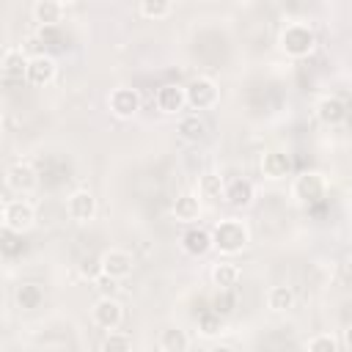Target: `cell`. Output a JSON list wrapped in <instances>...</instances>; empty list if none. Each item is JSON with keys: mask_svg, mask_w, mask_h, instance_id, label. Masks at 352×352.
<instances>
[{"mask_svg": "<svg viewBox=\"0 0 352 352\" xmlns=\"http://www.w3.org/2000/svg\"><path fill=\"white\" fill-rule=\"evenodd\" d=\"M280 47H283V52L292 55V58H305V55L314 52L316 36H314V30H311L308 25L294 22V25H286V30L280 33Z\"/></svg>", "mask_w": 352, "mask_h": 352, "instance_id": "1", "label": "cell"}, {"mask_svg": "<svg viewBox=\"0 0 352 352\" xmlns=\"http://www.w3.org/2000/svg\"><path fill=\"white\" fill-rule=\"evenodd\" d=\"M212 242L223 253H239L248 245V228L239 220H223L212 231Z\"/></svg>", "mask_w": 352, "mask_h": 352, "instance_id": "2", "label": "cell"}, {"mask_svg": "<svg viewBox=\"0 0 352 352\" xmlns=\"http://www.w3.org/2000/svg\"><path fill=\"white\" fill-rule=\"evenodd\" d=\"M324 190H327L324 176L316 173V170H305V173H300V176L294 179V198H297L300 204H305V206L319 204V201L324 198Z\"/></svg>", "mask_w": 352, "mask_h": 352, "instance_id": "3", "label": "cell"}, {"mask_svg": "<svg viewBox=\"0 0 352 352\" xmlns=\"http://www.w3.org/2000/svg\"><path fill=\"white\" fill-rule=\"evenodd\" d=\"M33 206L28 204V201H8L6 206H3V226L8 228V231H14V234H22V231H28L30 226H33Z\"/></svg>", "mask_w": 352, "mask_h": 352, "instance_id": "4", "label": "cell"}, {"mask_svg": "<svg viewBox=\"0 0 352 352\" xmlns=\"http://www.w3.org/2000/svg\"><path fill=\"white\" fill-rule=\"evenodd\" d=\"M184 91H187V104L192 110H206L217 102V85L209 77H195Z\"/></svg>", "mask_w": 352, "mask_h": 352, "instance_id": "5", "label": "cell"}, {"mask_svg": "<svg viewBox=\"0 0 352 352\" xmlns=\"http://www.w3.org/2000/svg\"><path fill=\"white\" fill-rule=\"evenodd\" d=\"M6 182L14 192H30L38 184V176H36V168L30 162H14L6 170Z\"/></svg>", "mask_w": 352, "mask_h": 352, "instance_id": "6", "label": "cell"}, {"mask_svg": "<svg viewBox=\"0 0 352 352\" xmlns=\"http://www.w3.org/2000/svg\"><path fill=\"white\" fill-rule=\"evenodd\" d=\"M110 110L118 118H132L140 110V94L135 88H116L110 94Z\"/></svg>", "mask_w": 352, "mask_h": 352, "instance_id": "7", "label": "cell"}, {"mask_svg": "<svg viewBox=\"0 0 352 352\" xmlns=\"http://www.w3.org/2000/svg\"><path fill=\"white\" fill-rule=\"evenodd\" d=\"M55 72H58V66L50 55H33L28 60V82L30 85H50L55 80Z\"/></svg>", "mask_w": 352, "mask_h": 352, "instance_id": "8", "label": "cell"}, {"mask_svg": "<svg viewBox=\"0 0 352 352\" xmlns=\"http://www.w3.org/2000/svg\"><path fill=\"white\" fill-rule=\"evenodd\" d=\"M132 264H135L132 256L126 250H118V248H113V250H107L102 256V272L110 275V278H116V280L126 278L132 272Z\"/></svg>", "mask_w": 352, "mask_h": 352, "instance_id": "9", "label": "cell"}, {"mask_svg": "<svg viewBox=\"0 0 352 352\" xmlns=\"http://www.w3.org/2000/svg\"><path fill=\"white\" fill-rule=\"evenodd\" d=\"M94 322L104 330H116L118 322H121V305L116 297H102L96 305H94Z\"/></svg>", "mask_w": 352, "mask_h": 352, "instance_id": "10", "label": "cell"}, {"mask_svg": "<svg viewBox=\"0 0 352 352\" xmlns=\"http://www.w3.org/2000/svg\"><path fill=\"white\" fill-rule=\"evenodd\" d=\"M184 104H187V91L182 85H173V82L160 85V91H157V107L162 113H179Z\"/></svg>", "mask_w": 352, "mask_h": 352, "instance_id": "11", "label": "cell"}, {"mask_svg": "<svg viewBox=\"0 0 352 352\" xmlns=\"http://www.w3.org/2000/svg\"><path fill=\"white\" fill-rule=\"evenodd\" d=\"M28 60H30V58H25L22 50H6V52H3V60H0L3 77H6L8 82H14V80H28Z\"/></svg>", "mask_w": 352, "mask_h": 352, "instance_id": "12", "label": "cell"}, {"mask_svg": "<svg viewBox=\"0 0 352 352\" xmlns=\"http://www.w3.org/2000/svg\"><path fill=\"white\" fill-rule=\"evenodd\" d=\"M66 209H69V214H72L77 223H85V220H91V217L96 214V198H94L88 190H77V192H72Z\"/></svg>", "mask_w": 352, "mask_h": 352, "instance_id": "13", "label": "cell"}, {"mask_svg": "<svg viewBox=\"0 0 352 352\" xmlns=\"http://www.w3.org/2000/svg\"><path fill=\"white\" fill-rule=\"evenodd\" d=\"M316 116H319L322 124L338 126V124L346 118V104H344L338 96H324V99H319V104H316Z\"/></svg>", "mask_w": 352, "mask_h": 352, "instance_id": "14", "label": "cell"}, {"mask_svg": "<svg viewBox=\"0 0 352 352\" xmlns=\"http://www.w3.org/2000/svg\"><path fill=\"white\" fill-rule=\"evenodd\" d=\"M182 248L190 253V256H206L214 242H212V231L206 228H190L184 236H182Z\"/></svg>", "mask_w": 352, "mask_h": 352, "instance_id": "15", "label": "cell"}, {"mask_svg": "<svg viewBox=\"0 0 352 352\" xmlns=\"http://www.w3.org/2000/svg\"><path fill=\"white\" fill-rule=\"evenodd\" d=\"M261 170H264V176H270V179H283V176H289V170H292V160H289V154H283V151H267L264 160H261Z\"/></svg>", "mask_w": 352, "mask_h": 352, "instance_id": "16", "label": "cell"}, {"mask_svg": "<svg viewBox=\"0 0 352 352\" xmlns=\"http://www.w3.org/2000/svg\"><path fill=\"white\" fill-rule=\"evenodd\" d=\"M226 201H228L231 206H236V209L248 206V204L253 201V184H250L248 179H231V182L226 184Z\"/></svg>", "mask_w": 352, "mask_h": 352, "instance_id": "17", "label": "cell"}, {"mask_svg": "<svg viewBox=\"0 0 352 352\" xmlns=\"http://www.w3.org/2000/svg\"><path fill=\"white\" fill-rule=\"evenodd\" d=\"M60 14H63V6L58 0H38L33 6V16L36 22H41L44 28H55L60 22Z\"/></svg>", "mask_w": 352, "mask_h": 352, "instance_id": "18", "label": "cell"}, {"mask_svg": "<svg viewBox=\"0 0 352 352\" xmlns=\"http://www.w3.org/2000/svg\"><path fill=\"white\" fill-rule=\"evenodd\" d=\"M179 135H182L184 140H190V143H198V140L206 138V121H204L198 113L184 116V118L179 121Z\"/></svg>", "mask_w": 352, "mask_h": 352, "instance_id": "19", "label": "cell"}, {"mask_svg": "<svg viewBox=\"0 0 352 352\" xmlns=\"http://www.w3.org/2000/svg\"><path fill=\"white\" fill-rule=\"evenodd\" d=\"M198 214H201L198 198H195L192 192H182V195L176 198V204H173V217L182 220V223H190V220H195Z\"/></svg>", "mask_w": 352, "mask_h": 352, "instance_id": "20", "label": "cell"}, {"mask_svg": "<svg viewBox=\"0 0 352 352\" xmlns=\"http://www.w3.org/2000/svg\"><path fill=\"white\" fill-rule=\"evenodd\" d=\"M190 338L182 327H168L160 336V352H187Z\"/></svg>", "mask_w": 352, "mask_h": 352, "instance_id": "21", "label": "cell"}, {"mask_svg": "<svg viewBox=\"0 0 352 352\" xmlns=\"http://www.w3.org/2000/svg\"><path fill=\"white\" fill-rule=\"evenodd\" d=\"M212 280H214L217 289H234L236 280H239V270H236L234 264H226V261H223V264H214Z\"/></svg>", "mask_w": 352, "mask_h": 352, "instance_id": "22", "label": "cell"}, {"mask_svg": "<svg viewBox=\"0 0 352 352\" xmlns=\"http://www.w3.org/2000/svg\"><path fill=\"white\" fill-rule=\"evenodd\" d=\"M201 195L209 198V201H220L226 198V184L217 173H204L201 176Z\"/></svg>", "mask_w": 352, "mask_h": 352, "instance_id": "23", "label": "cell"}, {"mask_svg": "<svg viewBox=\"0 0 352 352\" xmlns=\"http://www.w3.org/2000/svg\"><path fill=\"white\" fill-rule=\"evenodd\" d=\"M292 302H294V294L289 286H272L267 294V305L272 311H286V308H292Z\"/></svg>", "mask_w": 352, "mask_h": 352, "instance_id": "24", "label": "cell"}, {"mask_svg": "<svg viewBox=\"0 0 352 352\" xmlns=\"http://www.w3.org/2000/svg\"><path fill=\"white\" fill-rule=\"evenodd\" d=\"M41 300H44V292H41L36 283H25V286H19V292H16V302H19L22 308H38Z\"/></svg>", "mask_w": 352, "mask_h": 352, "instance_id": "25", "label": "cell"}, {"mask_svg": "<svg viewBox=\"0 0 352 352\" xmlns=\"http://www.w3.org/2000/svg\"><path fill=\"white\" fill-rule=\"evenodd\" d=\"M236 308V297L231 289H217V294L212 297V311L220 314V316H228L231 311Z\"/></svg>", "mask_w": 352, "mask_h": 352, "instance_id": "26", "label": "cell"}, {"mask_svg": "<svg viewBox=\"0 0 352 352\" xmlns=\"http://www.w3.org/2000/svg\"><path fill=\"white\" fill-rule=\"evenodd\" d=\"M170 11H173V6H170L168 0H143V3H140V14L148 16V19H162V16H168Z\"/></svg>", "mask_w": 352, "mask_h": 352, "instance_id": "27", "label": "cell"}, {"mask_svg": "<svg viewBox=\"0 0 352 352\" xmlns=\"http://www.w3.org/2000/svg\"><path fill=\"white\" fill-rule=\"evenodd\" d=\"M102 352H132V341H129V336L110 330V336L102 341Z\"/></svg>", "mask_w": 352, "mask_h": 352, "instance_id": "28", "label": "cell"}, {"mask_svg": "<svg viewBox=\"0 0 352 352\" xmlns=\"http://www.w3.org/2000/svg\"><path fill=\"white\" fill-rule=\"evenodd\" d=\"M220 324H223V316H220V314H214L212 308H209V311H204V314L198 316V330H201L204 336H214V333L220 330Z\"/></svg>", "mask_w": 352, "mask_h": 352, "instance_id": "29", "label": "cell"}, {"mask_svg": "<svg viewBox=\"0 0 352 352\" xmlns=\"http://www.w3.org/2000/svg\"><path fill=\"white\" fill-rule=\"evenodd\" d=\"M308 352H338V344L333 336H316L308 341Z\"/></svg>", "mask_w": 352, "mask_h": 352, "instance_id": "30", "label": "cell"}, {"mask_svg": "<svg viewBox=\"0 0 352 352\" xmlns=\"http://www.w3.org/2000/svg\"><path fill=\"white\" fill-rule=\"evenodd\" d=\"M80 272H82L85 278H91V280H96V278L102 275V258L96 261L94 256H85V258H82V264H80Z\"/></svg>", "mask_w": 352, "mask_h": 352, "instance_id": "31", "label": "cell"}, {"mask_svg": "<svg viewBox=\"0 0 352 352\" xmlns=\"http://www.w3.org/2000/svg\"><path fill=\"white\" fill-rule=\"evenodd\" d=\"M94 283H96V289L102 292V297H113V294L118 292V280H116V278H110V275H104V272H102Z\"/></svg>", "mask_w": 352, "mask_h": 352, "instance_id": "32", "label": "cell"}, {"mask_svg": "<svg viewBox=\"0 0 352 352\" xmlns=\"http://www.w3.org/2000/svg\"><path fill=\"white\" fill-rule=\"evenodd\" d=\"M344 338H346V346H349V349H352V324H349V327H346V333H344Z\"/></svg>", "mask_w": 352, "mask_h": 352, "instance_id": "33", "label": "cell"}, {"mask_svg": "<svg viewBox=\"0 0 352 352\" xmlns=\"http://www.w3.org/2000/svg\"><path fill=\"white\" fill-rule=\"evenodd\" d=\"M209 352H234V349H231V346H226V344H220V346H212Z\"/></svg>", "mask_w": 352, "mask_h": 352, "instance_id": "34", "label": "cell"}, {"mask_svg": "<svg viewBox=\"0 0 352 352\" xmlns=\"http://www.w3.org/2000/svg\"><path fill=\"white\" fill-rule=\"evenodd\" d=\"M346 270H349V275H352V256L346 258Z\"/></svg>", "mask_w": 352, "mask_h": 352, "instance_id": "35", "label": "cell"}]
</instances>
